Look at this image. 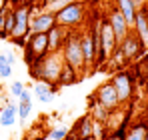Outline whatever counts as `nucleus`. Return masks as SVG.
Wrapping results in <instances>:
<instances>
[{"label":"nucleus","instance_id":"f257e3e1","mask_svg":"<svg viewBox=\"0 0 148 140\" xmlns=\"http://www.w3.org/2000/svg\"><path fill=\"white\" fill-rule=\"evenodd\" d=\"M64 66V58L60 52H48L44 58H40L38 62L30 64V76L34 80H46L50 84L58 86V78Z\"/></svg>","mask_w":148,"mask_h":140},{"label":"nucleus","instance_id":"f03ea898","mask_svg":"<svg viewBox=\"0 0 148 140\" xmlns=\"http://www.w3.org/2000/svg\"><path fill=\"white\" fill-rule=\"evenodd\" d=\"M60 54L64 58V64L72 66L78 74H84L86 66H84V56H82V46H80V30H70L64 44L60 48Z\"/></svg>","mask_w":148,"mask_h":140},{"label":"nucleus","instance_id":"7ed1b4c3","mask_svg":"<svg viewBox=\"0 0 148 140\" xmlns=\"http://www.w3.org/2000/svg\"><path fill=\"white\" fill-rule=\"evenodd\" d=\"M14 16H16V22H14V28L10 32V42H14L16 46H24L26 38L30 34V18H32V6L28 2H22V4H16L14 6Z\"/></svg>","mask_w":148,"mask_h":140},{"label":"nucleus","instance_id":"20e7f679","mask_svg":"<svg viewBox=\"0 0 148 140\" xmlns=\"http://www.w3.org/2000/svg\"><path fill=\"white\" fill-rule=\"evenodd\" d=\"M86 6L88 4H84L80 0L70 2L68 6H64L62 10H58L54 14L56 16V24L58 26H64L68 30H78V26L84 22V18H86Z\"/></svg>","mask_w":148,"mask_h":140},{"label":"nucleus","instance_id":"39448f33","mask_svg":"<svg viewBox=\"0 0 148 140\" xmlns=\"http://www.w3.org/2000/svg\"><path fill=\"white\" fill-rule=\"evenodd\" d=\"M22 48H24V62L30 66V64L38 62L40 58H44V56L50 52L48 36L42 34V32H30Z\"/></svg>","mask_w":148,"mask_h":140},{"label":"nucleus","instance_id":"423d86ee","mask_svg":"<svg viewBox=\"0 0 148 140\" xmlns=\"http://www.w3.org/2000/svg\"><path fill=\"white\" fill-rule=\"evenodd\" d=\"M110 82H112L114 90L118 94L120 104H122V106L128 104V102L132 100V96H134V78H132V74L126 72V70H114Z\"/></svg>","mask_w":148,"mask_h":140},{"label":"nucleus","instance_id":"0eeeda50","mask_svg":"<svg viewBox=\"0 0 148 140\" xmlns=\"http://www.w3.org/2000/svg\"><path fill=\"white\" fill-rule=\"evenodd\" d=\"M118 48L122 50V54H124V58L128 60V62H132V60H136V58H140L142 54H144V44L140 42V38L130 30L126 36H124L122 40L118 42Z\"/></svg>","mask_w":148,"mask_h":140},{"label":"nucleus","instance_id":"6e6552de","mask_svg":"<svg viewBox=\"0 0 148 140\" xmlns=\"http://www.w3.org/2000/svg\"><path fill=\"white\" fill-rule=\"evenodd\" d=\"M94 98L98 100L102 106H106L108 110H118V108H122V104H120V100H118V94H116V90H114V86H112L110 80L104 82V84H100L98 88H96Z\"/></svg>","mask_w":148,"mask_h":140},{"label":"nucleus","instance_id":"1a4fd4ad","mask_svg":"<svg viewBox=\"0 0 148 140\" xmlns=\"http://www.w3.org/2000/svg\"><path fill=\"white\" fill-rule=\"evenodd\" d=\"M80 46H82V56H84V66L86 72L96 70V50H94V42H92V34L86 30H80Z\"/></svg>","mask_w":148,"mask_h":140},{"label":"nucleus","instance_id":"9d476101","mask_svg":"<svg viewBox=\"0 0 148 140\" xmlns=\"http://www.w3.org/2000/svg\"><path fill=\"white\" fill-rule=\"evenodd\" d=\"M52 26H56V16L48 10H40V12H32L30 18V32H42L46 34Z\"/></svg>","mask_w":148,"mask_h":140},{"label":"nucleus","instance_id":"9b49d317","mask_svg":"<svg viewBox=\"0 0 148 140\" xmlns=\"http://www.w3.org/2000/svg\"><path fill=\"white\" fill-rule=\"evenodd\" d=\"M106 20H108V24L112 26V30H114V34H116V40H118V42L122 40L128 32H130V26H128V22H126V18L122 16V12H120L116 6H112V8L108 10Z\"/></svg>","mask_w":148,"mask_h":140},{"label":"nucleus","instance_id":"f8f14e48","mask_svg":"<svg viewBox=\"0 0 148 140\" xmlns=\"http://www.w3.org/2000/svg\"><path fill=\"white\" fill-rule=\"evenodd\" d=\"M100 42H102V50H104L106 58H110L114 48L118 46V40H116V34L106 18H100Z\"/></svg>","mask_w":148,"mask_h":140},{"label":"nucleus","instance_id":"ddd939ff","mask_svg":"<svg viewBox=\"0 0 148 140\" xmlns=\"http://www.w3.org/2000/svg\"><path fill=\"white\" fill-rule=\"evenodd\" d=\"M32 92L38 98V102H52L56 98V94H58V86L50 84L46 80H34Z\"/></svg>","mask_w":148,"mask_h":140},{"label":"nucleus","instance_id":"4468645a","mask_svg":"<svg viewBox=\"0 0 148 140\" xmlns=\"http://www.w3.org/2000/svg\"><path fill=\"white\" fill-rule=\"evenodd\" d=\"M132 32L140 38V42L144 44V48H148V18H146V10H144V6H140L138 12H136Z\"/></svg>","mask_w":148,"mask_h":140},{"label":"nucleus","instance_id":"2eb2a0df","mask_svg":"<svg viewBox=\"0 0 148 140\" xmlns=\"http://www.w3.org/2000/svg\"><path fill=\"white\" fill-rule=\"evenodd\" d=\"M68 28H64V26H52L48 32H46V36H48V48L50 52H60V48L64 44V40H66V36H68Z\"/></svg>","mask_w":148,"mask_h":140},{"label":"nucleus","instance_id":"dca6fc26","mask_svg":"<svg viewBox=\"0 0 148 140\" xmlns=\"http://www.w3.org/2000/svg\"><path fill=\"white\" fill-rule=\"evenodd\" d=\"M114 6L122 12V16L126 18V22H128L130 30H132V26H134V18H136V12H138L136 2H134V0H114Z\"/></svg>","mask_w":148,"mask_h":140},{"label":"nucleus","instance_id":"f3484780","mask_svg":"<svg viewBox=\"0 0 148 140\" xmlns=\"http://www.w3.org/2000/svg\"><path fill=\"white\" fill-rule=\"evenodd\" d=\"M72 132L78 138H88V136H92V132H94V118L90 116V114L78 118L76 124H74V128H72Z\"/></svg>","mask_w":148,"mask_h":140},{"label":"nucleus","instance_id":"a211bd4d","mask_svg":"<svg viewBox=\"0 0 148 140\" xmlns=\"http://www.w3.org/2000/svg\"><path fill=\"white\" fill-rule=\"evenodd\" d=\"M146 130H148V120H138V122H132V124L126 128L124 140H144Z\"/></svg>","mask_w":148,"mask_h":140},{"label":"nucleus","instance_id":"6ab92c4d","mask_svg":"<svg viewBox=\"0 0 148 140\" xmlns=\"http://www.w3.org/2000/svg\"><path fill=\"white\" fill-rule=\"evenodd\" d=\"M88 112H90V116L94 118L96 122H106L108 120V114H110V110L100 104L98 100L94 98V94L88 98Z\"/></svg>","mask_w":148,"mask_h":140},{"label":"nucleus","instance_id":"aec40b11","mask_svg":"<svg viewBox=\"0 0 148 140\" xmlns=\"http://www.w3.org/2000/svg\"><path fill=\"white\" fill-rule=\"evenodd\" d=\"M16 118H18V106L6 102L4 108H2V112H0V124H2L4 128H8V126H12V124L16 122Z\"/></svg>","mask_w":148,"mask_h":140},{"label":"nucleus","instance_id":"412c9836","mask_svg":"<svg viewBox=\"0 0 148 140\" xmlns=\"http://www.w3.org/2000/svg\"><path fill=\"white\" fill-rule=\"evenodd\" d=\"M78 78H80V74L72 66L64 64L62 66V72H60V78H58V86H70L74 82H78Z\"/></svg>","mask_w":148,"mask_h":140},{"label":"nucleus","instance_id":"4be33fe9","mask_svg":"<svg viewBox=\"0 0 148 140\" xmlns=\"http://www.w3.org/2000/svg\"><path fill=\"white\" fill-rule=\"evenodd\" d=\"M126 128H128V124H120V126H118L116 130L108 132L104 140H124V134H126Z\"/></svg>","mask_w":148,"mask_h":140},{"label":"nucleus","instance_id":"5701e85b","mask_svg":"<svg viewBox=\"0 0 148 140\" xmlns=\"http://www.w3.org/2000/svg\"><path fill=\"white\" fill-rule=\"evenodd\" d=\"M16 106H18V118L24 122L26 118L30 116V112H32V102H18Z\"/></svg>","mask_w":148,"mask_h":140},{"label":"nucleus","instance_id":"b1692460","mask_svg":"<svg viewBox=\"0 0 148 140\" xmlns=\"http://www.w3.org/2000/svg\"><path fill=\"white\" fill-rule=\"evenodd\" d=\"M70 2H74V0H54V2H50L44 10H48V12H52V14H56L58 10H62V8H64V6H68Z\"/></svg>","mask_w":148,"mask_h":140},{"label":"nucleus","instance_id":"393cba45","mask_svg":"<svg viewBox=\"0 0 148 140\" xmlns=\"http://www.w3.org/2000/svg\"><path fill=\"white\" fill-rule=\"evenodd\" d=\"M66 134H68V128L66 126H58V128H52L48 132V138L52 140H64L66 138Z\"/></svg>","mask_w":148,"mask_h":140},{"label":"nucleus","instance_id":"a878e982","mask_svg":"<svg viewBox=\"0 0 148 140\" xmlns=\"http://www.w3.org/2000/svg\"><path fill=\"white\" fill-rule=\"evenodd\" d=\"M26 86L24 84H22V82H20V80H16V82H12V86H10V94H12V96H16V98H18V96H20V94H22V90H24Z\"/></svg>","mask_w":148,"mask_h":140},{"label":"nucleus","instance_id":"bb28decb","mask_svg":"<svg viewBox=\"0 0 148 140\" xmlns=\"http://www.w3.org/2000/svg\"><path fill=\"white\" fill-rule=\"evenodd\" d=\"M10 76H12V66L10 64L0 66V78H10Z\"/></svg>","mask_w":148,"mask_h":140},{"label":"nucleus","instance_id":"cd10ccee","mask_svg":"<svg viewBox=\"0 0 148 140\" xmlns=\"http://www.w3.org/2000/svg\"><path fill=\"white\" fill-rule=\"evenodd\" d=\"M18 100H20V102H32V92L24 88V90H22V94L18 96Z\"/></svg>","mask_w":148,"mask_h":140},{"label":"nucleus","instance_id":"c85d7f7f","mask_svg":"<svg viewBox=\"0 0 148 140\" xmlns=\"http://www.w3.org/2000/svg\"><path fill=\"white\" fill-rule=\"evenodd\" d=\"M64 140H80V138H78V136H76V134H74L72 130H70V132H68V134H66V138H64Z\"/></svg>","mask_w":148,"mask_h":140},{"label":"nucleus","instance_id":"c756f323","mask_svg":"<svg viewBox=\"0 0 148 140\" xmlns=\"http://www.w3.org/2000/svg\"><path fill=\"white\" fill-rule=\"evenodd\" d=\"M6 60H8V64H12V66H14V62H16L14 54H6Z\"/></svg>","mask_w":148,"mask_h":140},{"label":"nucleus","instance_id":"7c9ffc66","mask_svg":"<svg viewBox=\"0 0 148 140\" xmlns=\"http://www.w3.org/2000/svg\"><path fill=\"white\" fill-rule=\"evenodd\" d=\"M38 2H40V6H42V8H46L50 2H54V0H38Z\"/></svg>","mask_w":148,"mask_h":140},{"label":"nucleus","instance_id":"2f4dec72","mask_svg":"<svg viewBox=\"0 0 148 140\" xmlns=\"http://www.w3.org/2000/svg\"><path fill=\"white\" fill-rule=\"evenodd\" d=\"M10 2H12V4L16 6V4H22V2H26V0H10Z\"/></svg>","mask_w":148,"mask_h":140},{"label":"nucleus","instance_id":"473e14b6","mask_svg":"<svg viewBox=\"0 0 148 140\" xmlns=\"http://www.w3.org/2000/svg\"><path fill=\"white\" fill-rule=\"evenodd\" d=\"M80 2H84V4H90V2H94V0H80Z\"/></svg>","mask_w":148,"mask_h":140},{"label":"nucleus","instance_id":"72a5a7b5","mask_svg":"<svg viewBox=\"0 0 148 140\" xmlns=\"http://www.w3.org/2000/svg\"><path fill=\"white\" fill-rule=\"evenodd\" d=\"M80 140H96L94 136H88V138H80Z\"/></svg>","mask_w":148,"mask_h":140},{"label":"nucleus","instance_id":"f704fd0d","mask_svg":"<svg viewBox=\"0 0 148 140\" xmlns=\"http://www.w3.org/2000/svg\"><path fill=\"white\" fill-rule=\"evenodd\" d=\"M144 10H146V18H148V2L144 4Z\"/></svg>","mask_w":148,"mask_h":140},{"label":"nucleus","instance_id":"c9c22d12","mask_svg":"<svg viewBox=\"0 0 148 140\" xmlns=\"http://www.w3.org/2000/svg\"><path fill=\"white\" fill-rule=\"evenodd\" d=\"M144 140H148V130H146V136H144Z\"/></svg>","mask_w":148,"mask_h":140}]
</instances>
